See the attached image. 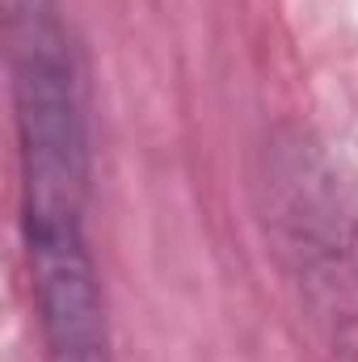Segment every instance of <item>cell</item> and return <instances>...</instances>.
Wrapping results in <instances>:
<instances>
[{
	"label": "cell",
	"instance_id": "6da1fadb",
	"mask_svg": "<svg viewBox=\"0 0 358 362\" xmlns=\"http://www.w3.org/2000/svg\"><path fill=\"white\" fill-rule=\"evenodd\" d=\"M4 59L21 160L30 274L93 266L85 236L89 114L59 0H4Z\"/></svg>",
	"mask_w": 358,
	"mask_h": 362
}]
</instances>
